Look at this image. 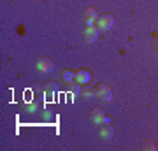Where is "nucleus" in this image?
I'll use <instances>...</instances> for the list:
<instances>
[{
  "label": "nucleus",
  "mask_w": 158,
  "mask_h": 151,
  "mask_svg": "<svg viewBox=\"0 0 158 151\" xmlns=\"http://www.w3.org/2000/svg\"><path fill=\"white\" fill-rule=\"evenodd\" d=\"M98 134H100L102 139L106 141H111L114 135V128L111 127V125H100V130H98Z\"/></svg>",
  "instance_id": "8"
},
{
  "label": "nucleus",
  "mask_w": 158,
  "mask_h": 151,
  "mask_svg": "<svg viewBox=\"0 0 158 151\" xmlns=\"http://www.w3.org/2000/svg\"><path fill=\"white\" fill-rule=\"evenodd\" d=\"M98 16H100V14H97L95 9L88 7V9L85 11V23H86V27H90V25H95L97 19H98Z\"/></svg>",
  "instance_id": "7"
},
{
  "label": "nucleus",
  "mask_w": 158,
  "mask_h": 151,
  "mask_svg": "<svg viewBox=\"0 0 158 151\" xmlns=\"http://www.w3.org/2000/svg\"><path fill=\"white\" fill-rule=\"evenodd\" d=\"M37 102H32V104H27V112H35L37 111Z\"/></svg>",
  "instance_id": "12"
},
{
  "label": "nucleus",
  "mask_w": 158,
  "mask_h": 151,
  "mask_svg": "<svg viewBox=\"0 0 158 151\" xmlns=\"http://www.w3.org/2000/svg\"><path fill=\"white\" fill-rule=\"evenodd\" d=\"M37 70L39 72H51L53 70V62H51L49 58H46V56H42V58H39L37 60Z\"/></svg>",
  "instance_id": "5"
},
{
  "label": "nucleus",
  "mask_w": 158,
  "mask_h": 151,
  "mask_svg": "<svg viewBox=\"0 0 158 151\" xmlns=\"http://www.w3.org/2000/svg\"><path fill=\"white\" fill-rule=\"evenodd\" d=\"M97 99H100V100H113V91L109 88L107 84H100L98 88H97Z\"/></svg>",
  "instance_id": "3"
},
{
  "label": "nucleus",
  "mask_w": 158,
  "mask_h": 151,
  "mask_svg": "<svg viewBox=\"0 0 158 151\" xmlns=\"http://www.w3.org/2000/svg\"><path fill=\"white\" fill-rule=\"evenodd\" d=\"M55 91H56V86H55V83H48V84H46V88H44V97H46V99H51Z\"/></svg>",
  "instance_id": "11"
},
{
  "label": "nucleus",
  "mask_w": 158,
  "mask_h": 151,
  "mask_svg": "<svg viewBox=\"0 0 158 151\" xmlns=\"http://www.w3.org/2000/svg\"><path fill=\"white\" fill-rule=\"evenodd\" d=\"M95 25H97V28H98V30H102V32H107V30H111V28H113L114 18L111 16V14H100Z\"/></svg>",
  "instance_id": "1"
},
{
  "label": "nucleus",
  "mask_w": 158,
  "mask_h": 151,
  "mask_svg": "<svg viewBox=\"0 0 158 151\" xmlns=\"http://www.w3.org/2000/svg\"><path fill=\"white\" fill-rule=\"evenodd\" d=\"M79 93H81V90H79V84H77V83H76V84L72 83V95H74V97H77Z\"/></svg>",
  "instance_id": "13"
},
{
  "label": "nucleus",
  "mask_w": 158,
  "mask_h": 151,
  "mask_svg": "<svg viewBox=\"0 0 158 151\" xmlns=\"http://www.w3.org/2000/svg\"><path fill=\"white\" fill-rule=\"evenodd\" d=\"M81 95L85 97V99H93V97H97V90H93L90 84H86L85 88L81 90Z\"/></svg>",
  "instance_id": "9"
},
{
  "label": "nucleus",
  "mask_w": 158,
  "mask_h": 151,
  "mask_svg": "<svg viewBox=\"0 0 158 151\" xmlns=\"http://www.w3.org/2000/svg\"><path fill=\"white\" fill-rule=\"evenodd\" d=\"M62 79L67 84H72V83H76V81H74V79H76V74H74L72 70H63V72H62Z\"/></svg>",
  "instance_id": "10"
},
{
  "label": "nucleus",
  "mask_w": 158,
  "mask_h": 151,
  "mask_svg": "<svg viewBox=\"0 0 158 151\" xmlns=\"http://www.w3.org/2000/svg\"><path fill=\"white\" fill-rule=\"evenodd\" d=\"M77 84H88L91 81V74L88 69H81V70H77L76 72V79H74Z\"/></svg>",
  "instance_id": "4"
},
{
  "label": "nucleus",
  "mask_w": 158,
  "mask_h": 151,
  "mask_svg": "<svg viewBox=\"0 0 158 151\" xmlns=\"http://www.w3.org/2000/svg\"><path fill=\"white\" fill-rule=\"evenodd\" d=\"M142 149H155V144H153V142H149V141H146V142L142 144Z\"/></svg>",
  "instance_id": "14"
},
{
  "label": "nucleus",
  "mask_w": 158,
  "mask_h": 151,
  "mask_svg": "<svg viewBox=\"0 0 158 151\" xmlns=\"http://www.w3.org/2000/svg\"><path fill=\"white\" fill-rule=\"evenodd\" d=\"M91 120H93V123L98 125V127H100V125H111V120H109V118L104 114V111L98 109V107L93 109V112H91Z\"/></svg>",
  "instance_id": "2"
},
{
  "label": "nucleus",
  "mask_w": 158,
  "mask_h": 151,
  "mask_svg": "<svg viewBox=\"0 0 158 151\" xmlns=\"http://www.w3.org/2000/svg\"><path fill=\"white\" fill-rule=\"evenodd\" d=\"M97 37H98V28H97V25H90V27L85 28V39L88 42H95Z\"/></svg>",
  "instance_id": "6"
},
{
  "label": "nucleus",
  "mask_w": 158,
  "mask_h": 151,
  "mask_svg": "<svg viewBox=\"0 0 158 151\" xmlns=\"http://www.w3.org/2000/svg\"><path fill=\"white\" fill-rule=\"evenodd\" d=\"M155 48H156V49H158V40H156V44H155Z\"/></svg>",
  "instance_id": "15"
}]
</instances>
